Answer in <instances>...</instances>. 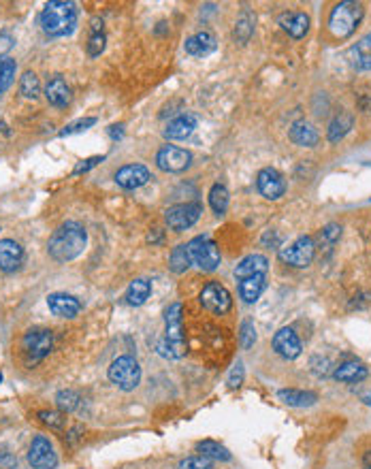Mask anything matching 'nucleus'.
Returning <instances> with one entry per match:
<instances>
[{
    "instance_id": "obj_40",
    "label": "nucleus",
    "mask_w": 371,
    "mask_h": 469,
    "mask_svg": "<svg viewBox=\"0 0 371 469\" xmlns=\"http://www.w3.org/2000/svg\"><path fill=\"white\" fill-rule=\"evenodd\" d=\"M105 43H107V39H105V32H99V35H90V39H88V56H90V58H96V56H101V54H103V49H105Z\"/></svg>"
},
{
    "instance_id": "obj_27",
    "label": "nucleus",
    "mask_w": 371,
    "mask_h": 469,
    "mask_svg": "<svg viewBox=\"0 0 371 469\" xmlns=\"http://www.w3.org/2000/svg\"><path fill=\"white\" fill-rule=\"evenodd\" d=\"M150 294H152V284L147 282L145 277H137V280L130 282V286L126 290V303L132 305V307H139L150 299Z\"/></svg>"
},
{
    "instance_id": "obj_50",
    "label": "nucleus",
    "mask_w": 371,
    "mask_h": 469,
    "mask_svg": "<svg viewBox=\"0 0 371 469\" xmlns=\"http://www.w3.org/2000/svg\"><path fill=\"white\" fill-rule=\"evenodd\" d=\"M0 380H3V373H0Z\"/></svg>"
},
{
    "instance_id": "obj_44",
    "label": "nucleus",
    "mask_w": 371,
    "mask_h": 469,
    "mask_svg": "<svg viewBox=\"0 0 371 469\" xmlns=\"http://www.w3.org/2000/svg\"><path fill=\"white\" fill-rule=\"evenodd\" d=\"M339 234H341V226L339 224H327L322 228V239H327L329 244H335L339 239Z\"/></svg>"
},
{
    "instance_id": "obj_43",
    "label": "nucleus",
    "mask_w": 371,
    "mask_h": 469,
    "mask_svg": "<svg viewBox=\"0 0 371 469\" xmlns=\"http://www.w3.org/2000/svg\"><path fill=\"white\" fill-rule=\"evenodd\" d=\"M105 161V156H92V158H86V161H82L75 169H73V175H82V173H88L90 169H94L99 163H103Z\"/></svg>"
},
{
    "instance_id": "obj_24",
    "label": "nucleus",
    "mask_w": 371,
    "mask_h": 469,
    "mask_svg": "<svg viewBox=\"0 0 371 469\" xmlns=\"http://www.w3.org/2000/svg\"><path fill=\"white\" fill-rule=\"evenodd\" d=\"M269 269V261L263 254H250L235 267V277L246 280L252 275H265Z\"/></svg>"
},
{
    "instance_id": "obj_3",
    "label": "nucleus",
    "mask_w": 371,
    "mask_h": 469,
    "mask_svg": "<svg viewBox=\"0 0 371 469\" xmlns=\"http://www.w3.org/2000/svg\"><path fill=\"white\" fill-rule=\"evenodd\" d=\"M363 5L360 3H339L331 9V15H329V30L333 37L337 39H348L360 24L363 20Z\"/></svg>"
},
{
    "instance_id": "obj_36",
    "label": "nucleus",
    "mask_w": 371,
    "mask_h": 469,
    "mask_svg": "<svg viewBox=\"0 0 371 469\" xmlns=\"http://www.w3.org/2000/svg\"><path fill=\"white\" fill-rule=\"evenodd\" d=\"M56 404L60 410L73 412L80 408V395L75 393V390H60V393L56 395Z\"/></svg>"
},
{
    "instance_id": "obj_34",
    "label": "nucleus",
    "mask_w": 371,
    "mask_h": 469,
    "mask_svg": "<svg viewBox=\"0 0 371 469\" xmlns=\"http://www.w3.org/2000/svg\"><path fill=\"white\" fill-rule=\"evenodd\" d=\"M20 92L30 99V101H37L39 94H41V84H39V77L32 73V70H26L20 80Z\"/></svg>"
},
{
    "instance_id": "obj_2",
    "label": "nucleus",
    "mask_w": 371,
    "mask_h": 469,
    "mask_svg": "<svg viewBox=\"0 0 371 469\" xmlns=\"http://www.w3.org/2000/svg\"><path fill=\"white\" fill-rule=\"evenodd\" d=\"M77 18H80V9L75 3H70V0H51L41 11L39 24L47 37L58 39V37H68L75 30Z\"/></svg>"
},
{
    "instance_id": "obj_17",
    "label": "nucleus",
    "mask_w": 371,
    "mask_h": 469,
    "mask_svg": "<svg viewBox=\"0 0 371 469\" xmlns=\"http://www.w3.org/2000/svg\"><path fill=\"white\" fill-rule=\"evenodd\" d=\"M45 99H47L49 105H54V107H58V109H64V107L70 105V99H73L70 88H68V84L62 80L60 75H54L51 80L47 82V86H45Z\"/></svg>"
},
{
    "instance_id": "obj_25",
    "label": "nucleus",
    "mask_w": 371,
    "mask_h": 469,
    "mask_svg": "<svg viewBox=\"0 0 371 469\" xmlns=\"http://www.w3.org/2000/svg\"><path fill=\"white\" fill-rule=\"evenodd\" d=\"M333 377L346 384H356L367 377V367L360 361H346L333 371Z\"/></svg>"
},
{
    "instance_id": "obj_12",
    "label": "nucleus",
    "mask_w": 371,
    "mask_h": 469,
    "mask_svg": "<svg viewBox=\"0 0 371 469\" xmlns=\"http://www.w3.org/2000/svg\"><path fill=\"white\" fill-rule=\"evenodd\" d=\"M22 346H24L26 354H28L32 361H41V358L47 356L49 350L54 348V333L47 331V329H30V331L24 335Z\"/></svg>"
},
{
    "instance_id": "obj_42",
    "label": "nucleus",
    "mask_w": 371,
    "mask_h": 469,
    "mask_svg": "<svg viewBox=\"0 0 371 469\" xmlns=\"http://www.w3.org/2000/svg\"><path fill=\"white\" fill-rule=\"evenodd\" d=\"M180 469H211V461L205 456H188L180 463Z\"/></svg>"
},
{
    "instance_id": "obj_32",
    "label": "nucleus",
    "mask_w": 371,
    "mask_h": 469,
    "mask_svg": "<svg viewBox=\"0 0 371 469\" xmlns=\"http://www.w3.org/2000/svg\"><path fill=\"white\" fill-rule=\"evenodd\" d=\"M252 35H254V15L250 11H244L235 24V39L241 45H246L252 39Z\"/></svg>"
},
{
    "instance_id": "obj_28",
    "label": "nucleus",
    "mask_w": 371,
    "mask_h": 469,
    "mask_svg": "<svg viewBox=\"0 0 371 469\" xmlns=\"http://www.w3.org/2000/svg\"><path fill=\"white\" fill-rule=\"evenodd\" d=\"M352 124H354L352 113L339 111V113L331 120V124H329V141H331V143H339V141L350 132Z\"/></svg>"
},
{
    "instance_id": "obj_33",
    "label": "nucleus",
    "mask_w": 371,
    "mask_h": 469,
    "mask_svg": "<svg viewBox=\"0 0 371 469\" xmlns=\"http://www.w3.org/2000/svg\"><path fill=\"white\" fill-rule=\"evenodd\" d=\"M192 265L190 261V252H188V246H177L173 248L171 256H169V267L173 273H184L188 271V267Z\"/></svg>"
},
{
    "instance_id": "obj_19",
    "label": "nucleus",
    "mask_w": 371,
    "mask_h": 469,
    "mask_svg": "<svg viewBox=\"0 0 371 469\" xmlns=\"http://www.w3.org/2000/svg\"><path fill=\"white\" fill-rule=\"evenodd\" d=\"M288 137H290V141H292L294 145H301V147H316L318 141H320L318 130H316L310 122H306V120L294 122V124L290 126Z\"/></svg>"
},
{
    "instance_id": "obj_11",
    "label": "nucleus",
    "mask_w": 371,
    "mask_h": 469,
    "mask_svg": "<svg viewBox=\"0 0 371 469\" xmlns=\"http://www.w3.org/2000/svg\"><path fill=\"white\" fill-rule=\"evenodd\" d=\"M28 463L34 469H54L58 465V454L54 450V444L45 435H37L28 450Z\"/></svg>"
},
{
    "instance_id": "obj_8",
    "label": "nucleus",
    "mask_w": 371,
    "mask_h": 469,
    "mask_svg": "<svg viewBox=\"0 0 371 469\" xmlns=\"http://www.w3.org/2000/svg\"><path fill=\"white\" fill-rule=\"evenodd\" d=\"M199 301H201V305H203L207 311H211V314H218V316L227 314V311L233 307L231 292H229L225 286H222V284H218V282L205 284L203 290H201V294H199Z\"/></svg>"
},
{
    "instance_id": "obj_29",
    "label": "nucleus",
    "mask_w": 371,
    "mask_h": 469,
    "mask_svg": "<svg viewBox=\"0 0 371 469\" xmlns=\"http://www.w3.org/2000/svg\"><path fill=\"white\" fill-rule=\"evenodd\" d=\"M265 290V275H252L246 280H239V294L246 303H256Z\"/></svg>"
},
{
    "instance_id": "obj_23",
    "label": "nucleus",
    "mask_w": 371,
    "mask_h": 469,
    "mask_svg": "<svg viewBox=\"0 0 371 469\" xmlns=\"http://www.w3.org/2000/svg\"><path fill=\"white\" fill-rule=\"evenodd\" d=\"M279 26L292 39H303L310 30V18H308V13H282Z\"/></svg>"
},
{
    "instance_id": "obj_26",
    "label": "nucleus",
    "mask_w": 371,
    "mask_h": 469,
    "mask_svg": "<svg viewBox=\"0 0 371 469\" xmlns=\"http://www.w3.org/2000/svg\"><path fill=\"white\" fill-rule=\"evenodd\" d=\"M350 62L356 70H371V32L350 49Z\"/></svg>"
},
{
    "instance_id": "obj_21",
    "label": "nucleus",
    "mask_w": 371,
    "mask_h": 469,
    "mask_svg": "<svg viewBox=\"0 0 371 469\" xmlns=\"http://www.w3.org/2000/svg\"><path fill=\"white\" fill-rule=\"evenodd\" d=\"M196 128V115L192 113H182L177 118H173L167 128H165V137L167 139H173V141H182L186 137H190Z\"/></svg>"
},
{
    "instance_id": "obj_5",
    "label": "nucleus",
    "mask_w": 371,
    "mask_h": 469,
    "mask_svg": "<svg viewBox=\"0 0 371 469\" xmlns=\"http://www.w3.org/2000/svg\"><path fill=\"white\" fill-rule=\"evenodd\" d=\"M184 307L182 303L169 305L165 314V342L171 350V358H182L186 354V344H184Z\"/></svg>"
},
{
    "instance_id": "obj_1",
    "label": "nucleus",
    "mask_w": 371,
    "mask_h": 469,
    "mask_svg": "<svg viewBox=\"0 0 371 469\" xmlns=\"http://www.w3.org/2000/svg\"><path fill=\"white\" fill-rule=\"evenodd\" d=\"M86 242H88V234H86V228L80 222H64L62 226H58L54 230V234L49 237L47 252L54 261L66 263V261L77 258L84 252Z\"/></svg>"
},
{
    "instance_id": "obj_22",
    "label": "nucleus",
    "mask_w": 371,
    "mask_h": 469,
    "mask_svg": "<svg viewBox=\"0 0 371 469\" xmlns=\"http://www.w3.org/2000/svg\"><path fill=\"white\" fill-rule=\"evenodd\" d=\"M277 399L290 408H310L318 401V395L312 393V390L284 388V390H277Z\"/></svg>"
},
{
    "instance_id": "obj_15",
    "label": "nucleus",
    "mask_w": 371,
    "mask_h": 469,
    "mask_svg": "<svg viewBox=\"0 0 371 469\" xmlns=\"http://www.w3.org/2000/svg\"><path fill=\"white\" fill-rule=\"evenodd\" d=\"M152 180V173L143 165H126L115 173V184L124 190H137Z\"/></svg>"
},
{
    "instance_id": "obj_7",
    "label": "nucleus",
    "mask_w": 371,
    "mask_h": 469,
    "mask_svg": "<svg viewBox=\"0 0 371 469\" xmlns=\"http://www.w3.org/2000/svg\"><path fill=\"white\" fill-rule=\"evenodd\" d=\"M314 256H316V244L312 237H299L292 246L279 250V261L296 269L310 267Z\"/></svg>"
},
{
    "instance_id": "obj_41",
    "label": "nucleus",
    "mask_w": 371,
    "mask_h": 469,
    "mask_svg": "<svg viewBox=\"0 0 371 469\" xmlns=\"http://www.w3.org/2000/svg\"><path fill=\"white\" fill-rule=\"evenodd\" d=\"M244 377H246V369H244V363H241V361H237V363L233 365V369L229 371V377H227V384H229V388H239V386L244 384Z\"/></svg>"
},
{
    "instance_id": "obj_14",
    "label": "nucleus",
    "mask_w": 371,
    "mask_h": 469,
    "mask_svg": "<svg viewBox=\"0 0 371 469\" xmlns=\"http://www.w3.org/2000/svg\"><path fill=\"white\" fill-rule=\"evenodd\" d=\"M273 350H275L282 358H286V361H294L296 356L301 354L303 346H301L299 335H296L292 329L284 327V329H279V331L273 335Z\"/></svg>"
},
{
    "instance_id": "obj_47",
    "label": "nucleus",
    "mask_w": 371,
    "mask_h": 469,
    "mask_svg": "<svg viewBox=\"0 0 371 469\" xmlns=\"http://www.w3.org/2000/svg\"><path fill=\"white\" fill-rule=\"evenodd\" d=\"M363 469H371V450L363 454Z\"/></svg>"
},
{
    "instance_id": "obj_38",
    "label": "nucleus",
    "mask_w": 371,
    "mask_h": 469,
    "mask_svg": "<svg viewBox=\"0 0 371 469\" xmlns=\"http://www.w3.org/2000/svg\"><path fill=\"white\" fill-rule=\"evenodd\" d=\"M37 416H39V420H41L43 425H47L49 429H64V425H66V418H64V414H60V412L41 410Z\"/></svg>"
},
{
    "instance_id": "obj_13",
    "label": "nucleus",
    "mask_w": 371,
    "mask_h": 469,
    "mask_svg": "<svg viewBox=\"0 0 371 469\" xmlns=\"http://www.w3.org/2000/svg\"><path fill=\"white\" fill-rule=\"evenodd\" d=\"M256 188H258L260 196H265L267 201H277V199H282L286 194V182H284L282 173L271 169V167L258 171Z\"/></svg>"
},
{
    "instance_id": "obj_20",
    "label": "nucleus",
    "mask_w": 371,
    "mask_h": 469,
    "mask_svg": "<svg viewBox=\"0 0 371 469\" xmlns=\"http://www.w3.org/2000/svg\"><path fill=\"white\" fill-rule=\"evenodd\" d=\"M215 47H218V41L207 30H201V32L192 35L190 39H186V51L194 58H205V56L213 54Z\"/></svg>"
},
{
    "instance_id": "obj_10",
    "label": "nucleus",
    "mask_w": 371,
    "mask_h": 469,
    "mask_svg": "<svg viewBox=\"0 0 371 469\" xmlns=\"http://www.w3.org/2000/svg\"><path fill=\"white\" fill-rule=\"evenodd\" d=\"M156 165L167 173H182L192 165V154L175 145H165L156 154Z\"/></svg>"
},
{
    "instance_id": "obj_45",
    "label": "nucleus",
    "mask_w": 371,
    "mask_h": 469,
    "mask_svg": "<svg viewBox=\"0 0 371 469\" xmlns=\"http://www.w3.org/2000/svg\"><path fill=\"white\" fill-rule=\"evenodd\" d=\"M11 47H13V37L3 32V35H0V58H5L11 51Z\"/></svg>"
},
{
    "instance_id": "obj_37",
    "label": "nucleus",
    "mask_w": 371,
    "mask_h": 469,
    "mask_svg": "<svg viewBox=\"0 0 371 469\" xmlns=\"http://www.w3.org/2000/svg\"><path fill=\"white\" fill-rule=\"evenodd\" d=\"M256 342V329H254V323L252 320H244L241 327H239V344L244 350L252 348Z\"/></svg>"
},
{
    "instance_id": "obj_30",
    "label": "nucleus",
    "mask_w": 371,
    "mask_h": 469,
    "mask_svg": "<svg viewBox=\"0 0 371 469\" xmlns=\"http://www.w3.org/2000/svg\"><path fill=\"white\" fill-rule=\"evenodd\" d=\"M196 450L201 452V456H205V458H209V461H231V452H229L225 446H222V444L213 442V439L199 442V444H196Z\"/></svg>"
},
{
    "instance_id": "obj_6",
    "label": "nucleus",
    "mask_w": 371,
    "mask_h": 469,
    "mask_svg": "<svg viewBox=\"0 0 371 469\" xmlns=\"http://www.w3.org/2000/svg\"><path fill=\"white\" fill-rule=\"evenodd\" d=\"M109 380L122 390H134L141 382V367L132 356H118L107 371Z\"/></svg>"
},
{
    "instance_id": "obj_18",
    "label": "nucleus",
    "mask_w": 371,
    "mask_h": 469,
    "mask_svg": "<svg viewBox=\"0 0 371 469\" xmlns=\"http://www.w3.org/2000/svg\"><path fill=\"white\" fill-rule=\"evenodd\" d=\"M22 261H24V250L18 242H13V239L0 242V271L11 273V271L20 269Z\"/></svg>"
},
{
    "instance_id": "obj_9",
    "label": "nucleus",
    "mask_w": 371,
    "mask_h": 469,
    "mask_svg": "<svg viewBox=\"0 0 371 469\" xmlns=\"http://www.w3.org/2000/svg\"><path fill=\"white\" fill-rule=\"evenodd\" d=\"M203 213V207L199 203H184V205H173L165 211V222L171 230L182 232L199 222Z\"/></svg>"
},
{
    "instance_id": "obj_49",
    "label": "nucleus",
    "mask_w": 371,
    "mask_h": 469,
    "mask_svg": "<svg viewBox=\"0 0 371 469\" xmlns=\"http://www.w3.org/2000/svg\"><path fill=\"white\" fill-rule=\"evenodd\" d=\"M363 401L367 404V406H371V393H367V395H363Z\"/></svg>"
},
{
    "instance_id": "obj_48",
    "label": "nucleus",
    "mask_w": 371,
    "mask_h": 469,
    "mask_svg": "<svg viewBox=\"0 0 371 469\" xmlns=\"http://www.w3.org/2000/svg\"><path fill=\"white\" fill-rule=\"evenodd\" d=\"M150 242H161L163 239V232L158 230V228H154V232H150V237H147Z\"/></svg>"
},
{
    "instance_id": "obj_31",
    "label": "nucleus",
    "mask_w": 371,
    "mask_h": 469,
    "mask_svg": "<svg viewBox=\"0 0 371 469\" xmlns=\"http://www.w3.org/2000/svg\"><path fill=\"white\" fill-rule=\"evenodd\" d=\"M209 205L215 215H225L229 209V190L222 184H213L209 190Z\"/></svg>"
},
{
    "instance_id": "obj_4",
    "label": "nucleus",
    "mask_w": 371,
    "mask_h": 469,
    "mask_svg": "<svg viewBox=\"0 0 371 469\" xmlns=\"http://www.w3.org/2000/svg\"><path fill=\"white\" fill-rule=\"evenodd\" d=\"M188 252H190V261L201 269V271H215L220 267V248L218 244L209 237V234H199V237L190 239L188 244Z\"/></svg>"
},
{
    "instance_id": "obj_35",
    "label": "nucleus",
    "mask_w": 371,
    "mask_h": 469,
    "mask_svg": "<svg viewBox=\"0 0 371 469\" xmlns=\"http://www.w3.org/2000/svg\"><path fill=\"white\" fill-rule=\"evenodd\" d=\"M15 70H18V64H15L13 58H3V60H0V94H5L11 88Z\"/></svg>"
},
{
    "instance_id": "obj_39",
    "label": "nucleus",
    "mask_w": 371,
    "mask_h": 469,
    "mask_svg": "<svg viewBox=\"0 0 371 469\" xmlns=\"http://www.w3.org/2000/svg\"><path fill=\"white\" fill-rule=\"evenodd\" d=\"M94 124H96V118H82V120H77V122L68 124L64 130H60V137H68V135H75V132H84V130H88V128L94 126Z\"/></svg>"
},
{
    "instance_id": "obj_16",
    "label": "nucleus",
    "mask_w": 371,
    "mask_h": 469,
    "mask_svg": "<svg viewBox=\"0 0 371 469\" xmlns=\"http://www.w3.org/2000/svg\"><path fill=\"white\" fill-rule=\"evenodd\" d=\"M47 305L51 309V314L58 316V318H75L82 311V303L75 296L64 294V292L49 294L47 296Z\"/></svg>"
},
{
    "instance_id": "obj_46",
    "label": "nucleus",
    "mask_w": 371,
    "mask_h": 469,
    "mask_svg": "<svg viewBox=\"0 0 371 469\" xmlns=\"http://www.w3.org/2000/svg\"><path fill=\"white\" fill-rule=\"evenodd\" d=\"M109 137H111L113 141L122 139V137H124V124H113V126H109Z\"/></svg>"
}]
</instances>
